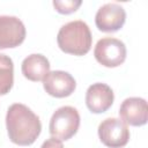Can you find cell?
<instances>
[{
  "label": "cell",
  "mask_w": 148,
  "mask_h": 148,
  "mask_svg": "<svg viewBox=\"0 0 148 148\" xmlns=\"http://www.w3.org/2000/svg\"><path fill=\"white\" fill-rule=\"evenodd\" d=\"M6 127L9 140L18 146L32 145L42 131L38 116L21 103H14L8 108Z\"/></svg>",
  "instance_id": "obj_1"
},
{
  "label": "cell",
  "mask_w": 148,
  "mask_h": 148,
  "mask_svg": "<svg viewBox=\"0 0 148 148\" xmlns=\"http://www.w3.org/2000/svg\"><path fill=\"white\" fill-rule=\"evenodd\" d=\"M59 49L68 54L84 56L91 49L92 37L88 24L81 20L64 24L57 35Z\"/></svg>",
  "instance_id": "obj_2"
},
{
  "label": "cell",
  "mask_w": 148,
  "mask_h": 148,
  "mask_svg": "<svg viewBox=\"0 0 148 148\" xmlns=\"http://www.w3.org/2000/svg\"><path fill=\"white\" fill-rule=\"evenodd\" d=\"M80 126V114L73 106L66 105L57 109L50 119V134L60 141L74 136Z\"/></svg>",
  "instance_id": "obj_3"
},
{
  "label": "cell",
  "mask_w": 148,
  "mask_h": 148,
  "mask_svg": "<svg viewBox=\"0 0 148 148\" xmlns=\"http://www.w3.org/2000/svg\"><path fill=\"white\" fill-rule=\"evenodd\" d=\"M125 44L114 37H104L96 43L94 49L95 59L104 67L113 68L120 66L126 59Z\"/></svg>",
  "instance_id": "obj_4"
},
{
  "label": "cell",
  "mask_w": 148,
  "mask_h": 148,
  "mask_svg": "<svg viewBox=\"0 0 148 148\" xmlns=\"http://www.w3.org/2000/svg\"><path fill=\"white\" fill-rule=\"evenodd\" d=\"M101 142L109 148L125 147L130 140L128 126L118 118H106L98 125Z\"/></svg>",
  "instance_id": "obj_5"
},
{
  "label": "cell",
  "mask_w": 148,
  "mask_h": 148,
  "mask_svg": "<svg viewBox=\"0 0 148 148\" xmlns=\"http://www.w3.org/2000/svg\"><path fill=\"white\" fill-rule=\"evenodd\" d=\"M126 21L125 9L114 2H109L99 7L95 15V24L99 31L116 32L123 28Z\"/></svg>",
  "instance_id": "obj_6"
},
{
  "label": "cell",
  "mask_w": 148,
  "mask_h": 148,
  "mask_svg": "<svg viewBox=\"0 0 148 148\" xmlns=\"http://www.w3.org/2000/svg\"><path fill=\"white\" fill-rule=\"evenodd\" d=\"M24 38L25 27L18 17L0 15V50L17 47Z\"/></svg>",
  "instance_id": "obj_7"
},
{
  "label": "cell",
  "mask_w": 148,
  "mask_h": 148,
  "mask_svg": "<svg viewBox=\"0 0 148 148\" xmlns=\"http://www.w3.org/2000/svg\"><path fill=\"white\" fill-rule=\"evenodd\" d=\"M44 90L53 97L64 98L71 96L75 88L76 82L75 79L65 71H52L43 80Z\"/></svg>",
  "instance_id": "obj_8"
},
{
  "label": "cell",
  "mask_w": 148,
  "mask_h": 148,
  "mask_svg": "<svg viewBox=\"0 0 148 148\" xmlns=\"http://www.w3.org/2000/svg\"><path fill=\"white\" fill-rule=\"evenodd\" d=\"M119 116L126 125L143 126L148 119V105L141 97H128L119 108Z\"/></svg>",
  "instance_id": "obj_9"
},
{
  "label": "cell",
  "mask_w": 148,
  "mask_h": 148,
  "mask_svg": "<svg viewBox=\"0 0 148 148\" xmlns=\"http://www.w3.org/2000/svg\"><path fill=\"white\" fill-rule=\"evenodd\" d=\"M113 91L105 83H94L89 86L86 92V104L92 113H103L108 111L113 104Z\"/></svg>",
  "instance_id": "obj_10"
},
{
  "label": "cell",
  "mask_w": 148,
  "mask_h": 148,
  "mask_svg": "<svg viewBox=\"0 0 148 148\" xmlns=\"http://www.w3.org/2000/svg\"><path fill=\"white\" fill-rule=\"evenodd\" d=\"M21 71L23 76L30 81H43L50 72V62L45 56L34 53L24 58L22 61Z\"/></svg>",
  "instance_id": "obj_11"
},
{
  "label": "cell",
  "mask_w": 148,
  "mask_h": 148,
  "mask_svg": "<svg viewBox=\"0 0 148 148\" xmlns=\"http://www.w3.org/2000/svg\"><path fill=\"white\" fill-rule=\"evenodd\" d=\"M14 83V64L10 57L0 53V95L9 92Z\"/></svg>",
  "instance_id": "obj_12"
},
{
  "label": "cell",
  "mask_w": 148,
  "mask_h": 148,
  "mask_svg": "<svg viewBox=\"0 0 148 148\" xmlns=\"http://www.w3.org/2000/svg\"><path fill=\"white\" fill-rule=\"evenodd\" d=\"M80 0H54L53 6L56 10L60 14H71L74 13L80 6H81Z\"/></svg>",
  "instance_id": "obj_13"
},
{
  "label": "cell",
  "mask_w": 148,
  "mask_h": 148,
  "mask_svg": "<svg viewBox=\"0 0 148 148\" xmlns=\"http://www.w3.org/2000/svg\"><path fill=\"white\" fill-rule=\"evenodd\" d=\"M40 148H64V146H62V142L60 140L54 139V138H50L43 142Z\"/></svg>",
  "instance_id": "obj_14"
}]
</instances>
